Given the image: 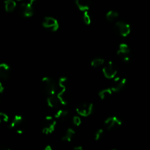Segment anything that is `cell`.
Instances as JSON below:
<instances>
[{"instance_id": "17", "label": "cell", "mask_w": 150, "mask_h": 150, "mask_svg": "<svg viewBox=\"0 0 150 150\" xmlns=\"http://www.w3.org/2000/svg\"><path fill=\"white\" fill-rule=\"evenodd\" d=\"M75 134H76V132H75V130L73 128H68L66 130L64 136L62 137V140L66 142H71L73 138L74 137Z\"/></svg>"}, {"instance_id": "10", "label": "cell", "mask_w": 150, "mask_h": 150, "mask_svg": "<svg viewBox=\"0 0 150 150\" xmlns=\"http://www.w3.org/2000/svg\"><path fill=\"white\" fill-rule=\"evenodd\" d=\"M127 83V81L125 78L117 77L114 79L111 84V89L114 92H121L125 87Z\"/></svg>"}, {"instance_id": "20", "label": "cell", "mask_w": 150, "mask_h": 150, "mask_svg": "<svg viewBox=\"0 0 150 150\" xmlns=\"http://www.w3.org/2000/svg\"><path fill=\"white\" fill-rule=\"evenodd\" d=\"M104 59L101 57H96V58H94L93 59L91 62V65L93 67H100L101 65L104 64Z\"/></svg>"}, {"instance_id": "12", "label": "cell", "mask_w": 150, "mask_h": 150, "mask_svg": "<svg viewBox=\"0 0 150 150\" xmlns=\"http://www.w3.org/2000/svg\"><path fill=\"white\" fill-rule=\"evenodd\" d=\"M23 122H24V120H23V117L21 115L15 116L13 121L10 125V128L16 129L17 133L21 134L23 132V128L22 127L23 125Z\"/></svg>"}, {"instance_id": "21", "label": "cell", "mask_w": 150, "mask_h": 150, "mask_svg": "<svg viewBox=\"0 0 150 150\" xmlns=\"http://www.w3.org/2000/svg\"><path fill=\"white\" fill-rule=\"evenodd\" d=\"M119 17V13L114 10H110L106 13V18L109 21H113Z\"/></svg>"}, {"instance_id": "8", "label": "cell", "mask_w": 150, "mask_h": 150, "mask_svg": "<svg viewBox=\"0 0 150 150\" xmlns=\"http://www.w3.org/2000/svg\"><path fill=\"white\" fill-rule=\"evenodd\" d=\"M118 57L125 62H128L130 60V49L126 43L120 44L117 52Z\"/></svg>"}, {"instance_id": "13", "label": "cell", "mask_w": 150, "mask_h": 150, "mask_svg": "<svg viewBox=\"0 0 150 150\" xmlns=\"http://www.w3.org/2000/svg\"><path fill=\"white\" fill-rule=\"evenodd\" d=\"M11 70L10 66L6 63H1L0 64V79L7 80L10 77Z\"/></svg>"}, {"instance_id": "25", "label": "cell", "mask_w": 150, "mask_h": 150, "mask_svg": "<svg viewBox=\"0 0 150 150\" xmlns=\"http://www.w3.org/2000/svg\"><path fill=\"white\" fill-rule=\"evenodd\" d=\"M73 122L74 125L79 127V126H80L81 125V120L78 116H75V117H73Z\"/></svg>"}, {"instance_id": "28", "label": "cell", "mask_w": 150, "mask_h": 150, "mask_svg": "<svg viewBox=\"0 0 150 150\" xmlns=\"http://www.w3.org/2000/svg\"><path fill=\"white\" fill-rule=\"evenodd\" d=\"M45 150H53V148L51 147V145H48V146H45Z\"/></svg>"}, {"instance_id": "2", "label": "cell", "mask_w": 150, "mask_h": 150, "mask_svg": "<svg viewBox=\"0 0 150 150\" xmlns=\"http://www.w3.org/2000/svg\"><path fill=\"white\" fill-rule=\"evenodd\" d=\"M56 125H57V121L53 118V117L46 116L41 123L42 133L45 135L51 134L55 130Z\"/></svg>"}, {"instance_id": "11", "label": "cell", "mask_w": 150, "mask_h": 150, "mask_svg": "<svg viewBox=\"0 0 150 150\" xmlns=\"http://www.w3.org/2000/svg\"><path fill=\"white\" fill-rule=\"evenodd\" d=\"M42 26L51 32H56L59 29L58 21L53 17H45L42 21Z\"/></svg>"}, {"instance_id": "5", "label": "cell", "mask_w": 150, "mask_h": 150, "mask_svg": "<svg viewBox=\"0 0 150 150\" xmlns=\"http://www.w3.org/2000/svg\"><path fill=\"white\" fill-rule=\"evenodd\" d=\"M94 105L92 103H84L79 104L76 108V112L78 114L83 117H87L93 113Z\"/></svg>"}, {"instance_id": "6", "label": "cell", "mask_w": 150, "mask_h": 150, "mask_svg": "<svg viewBox=\"0 0 150 150\" xmlns=\"http://www.w3.org/2000/svg\"><path fill=\"white\" fill-rule=\"evenodd\" d=\"M122 125V122L120 119L116 116H113V117H109L107 118L104 122V125L106 128L107 130L110 131V130H115V129L118 128L119 127Z\"/></svg>"}, {"instance_id": "3", "label": "cell", "mask_w": 150, "mask_h": 150, "mask_svg": "<svg viewBox=\"0 0 150 150\" xmlns=\"http://www.w3.org/2000/svg\"><path fill=\"white\" fill-rule=\"evenodd\" d=\"M67 79L65 77L60 78L59 80V86L60 87V91L57 94V98L59 99L62 105H67V100L66 98V92H67Z\"/></svg>"}, {"instance_id": "15", "label": "cell", "mask_w": 150, "mask_h": 150, "mask_svg": "<svg viewBox=\"0 0 150 150\" xmlns=\"http://www.w3.org/2000/svg\"><path fill=\"white\" fill-rule=\"evenodd\" d=\"M92 0H76V4L81 11H88L91 7Z\"/></svg>"}, {"instance_id": "23", "label": "cell", "mask_w": 150, "mask_h": 150, "mask_svg": "<svg viewBox=\"0 0 150 150\" xmlns=\"http://www.w3.org/2000/svg\"><path fill=\"white\" fill-rule=\"evenodd\" d=\"M103 132H104L103 129L102 128L99 129V130H98L96 132H95V134H94L95 141H99L100 139H101V137H102L103 135Z\"/></svg>"}, {"instance_id": "24", "label": "cell", "mask_w": 150, "mask_h": 150, "mask_svg": "<svg viewBox=\"0 0 150 150\" xmlns=\"http://www.w3.org/2000/svg\"><path fill=\"white\" fill-rule=\"evenodd\" d=\"M9 120L8 116L3 112H0V123L7 122Z\"/></svg>"}, {"instance_id": "7", "label": "cell", "mask_w": 150, "mask_h": 150, "mask_svg": "<svg viewBox=\"0 0 150 150\" xmlns=\"http://www.w3.org/2000/svg\"><path fill=\"white\" fill-rule=\"evenodd\" d=\"M103 73L104 76L108 79H114L117 76V69L115 64L112 62H108L103 67Z\"/></svg>"}, {"instance_id": "26", "label": "cell", "mask_w": 150, "mask_h": 150, "mask_svg": "<svg viewBox=\"0 0 150 150\" xmlns=\"http://www.w3.org/2000/svg\"><path fill=\"white\" fill-rule=\"evenodd\" d=\"M74 150H83V146H76L73 147Z\"/></svg>"}, {"instance_id": "16", "label": "cell", "mask_w": 150, "mask_h": 150, "mask_svg": "<svg viewBox=\"0 0 150 150\" xmlns=\"http://www.w3.org/2000/svg\"><path fill=\"white\" fill-rule=\"evenodd\" d=\"M70 117V113L68 111L64 109H59L57 111L54 115V117L57 120H59L61 121H65Z\"/></svg>"}, {"instance_id": "4", "label": "cell", "mask_w": 150, "mask_h": 150, "mask_svg": "<svg viewBox=\"0 0 150 150\" xmlns=\"http://www.w3.org/2000/svg\"><path fill=\"white\" fill-rule=\"evenodd\" d=\"M114 29H115V32L122 37L128 36L131 32V28H130V24L126 23L125 21H117L114 26Z\"/></svg>"}, {"instance_id": "29", "label": "cell", "mask_w": 150, "mask_h": 150, "mask_svg": "<svg viewBox=\"0 0 150 150\" xmlns=\"http://www.w3.org/2000/svg\"><path fill=\"white\" fill-rule=\"evenodd\" d=\"M18 1H21V0H18Z\"/></svg>"}, {"instance_id": "22", "label": "cell", "mask_w": 150, "mask_h": 150, "mask_svg": "<svg viewBox=\"0 0 150 150\" xmlns=\"http://www.w3.org/2000/svg\"><path fill=\"white\" fill-rule=\"evenodd\" d=\"M83 21L86 25H89L92 23V18H91L90 15L88 13V11H85L84 13H83Z\"/></svg>"}, {"instance_id": "18", "label": "cell", "mask_w": 150, "mask_h": 150, "mask_svg": "<svg viewBox=\"0 0 150 150\" xmlns=\"http://www.w3.org/2000/svg\"><path fill=\"white\" fill-rule=\"evenodd\" d=\"M4 8L7 13H12L16 8V2L14 0H5L4 1Z\"/></svg>"}, {"instance_id": "1", "label": "cell", "mask_w": 150, "mask_h": 150, "mask_svg": "<svg viewBox=\"0 0 150 150\" xmlns=\"http://www.w3.org/2000/svg\"><path fill=\"white\" fill-rule=\"evenodd\" d=\"M40 88L45 95H54L57 91V84L54 80L51 78L44 77L41 80Z\"/></svg>"}, {"instance_id": "14", "label": "cell", "mask_w": 150, "mask_h": 150, "mask_svg": "<svg viewBox=\"0 0 150 150\" xmlns=\"http://www.w3.org/2000/svg\"><path fill=\"white\" fill-rule=\"evenodd\" d=\"M47 103L50 108H54V109H57L61 105L59 99L54 95H48V98H47Z\"/></svg>"}, {"instance_id": "9", "label": "cell", "mask_w": 150, "mask_h": 150, "mask_svg": "<svg viewBox=\"0 0 150 150\" xmlns=\"http://www.w3.org/2000/svg\"><path fill=\"white\" fill-rule=\"evenodd\" d=\"M34 9H35V7H33L29 2L22 3L19 6L18 12V14L20 16L26 18H29L32 17L33 16Z\"/></svg>"}, {"instance_id": "19", "label": "cell", "mask_w": 150, "mask_h": 150, "mask_svg": "<svg viewBox=\"0 0 150 150\" xmlns=\"http://www.w3.org/2000/svg\"><path fill=\"white\" fill-rule=\"evenodd\" d=\"M112 92L113 91L111 88H107V89H103L100 91L98 95L101 100H105L112 95Z\"/></svg>"}, {"instance_id": "27", "label": "cell", "mask_w": 150, "mask_h": 150, "mask_svg": "<svg viewBox=\"0 0 150 150\" xmlns=\"http://www.w3.org/2000/svg\"><path fill=\"white\" fill-rule=\"evenodd\" d=\"M3 91H4V86H3L2 83L0 82V93L3 92Z\"/></svg>"}]
</instances>
